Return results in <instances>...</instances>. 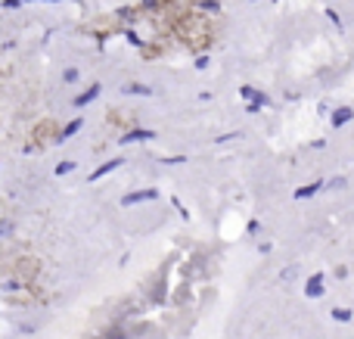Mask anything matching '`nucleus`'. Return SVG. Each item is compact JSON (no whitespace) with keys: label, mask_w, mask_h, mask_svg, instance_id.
Returning <instances> with one entry per match:
<instances>
[{"label":"nucleus","mask_w":354,"mask_h":339,"mask_svg":"<svg viewBox=\"0 0 354 339\" xmlns=\"http://www.w3.org/2000/svg\"><path fill=\"white\" fill-rule=\"evenodd\" d=\"M22 3H31V0H22Z\"/></svg>","instance_id":"obj_18"},{"label":"nucleus","mask_w":354,"mask_h":339,"mask_svg":"<svg viewBox=\"0 0 354 339\" xmlns=\"http://www.w3.org/2000/svg\"><path fill=\"white\" fill-rule=\"evenodd\" d=\"M305 293H308V299H320V296H323V274L311 277V280L305 283Z\"/></svg>","instance_id":"obj_5"},{"label":"nucleus","mask_w":354,"mask_h":339,"mask_svg":"<svg viewBox=\"0 0 354 339\" xmlns=\"http://www.w3.org/2000/svg\"><path fill=\"white\" fill-rule=\"evenodd\" d=\"M99 90H103V87H99V84L94 81V84H90V87L84 90L81 97H75V109H84V106H90V103H94V100L99 97Z\"/></svg>","instance_id":"obj_2"},{"label":"nucleus","mask_w":354,"mask_h":339,"mask_svg":"<svg viewBox=\"0 0 354 339\" xmlns=\"http://www.w3.org/2000/svg\"><path fill=\"white\" fill-rule=\"evenodd\" d=\"M10 231H13V224H10V221H0V236H6Z\"/></svg>","instance_id":"obj_15"},{"label":"nucleus","mask_w":354,"mask_h":339,"mask_svg":"<svg viewBox=\"0 0 354 339\" xmlns=\"http://www.w3.org/2000/svg\"><path fill=\"white\" fill-rule=\"evenodd\" d=\"M124 94H140V97H149V94H153V87H146V84H124Z\"/></svg>","instance_id":"obj_10"},{"label":"nucleus","mask_w":354,"mask_h":339,"mask_svg":"<svg viewBox=\"0 0 354 339\" xmlns=\"http://www.w3.org/2000/svg\"><path fill=\"white\" fill-rule=\"evenodd\" d=\"M271 100H267V94H261V90H252V97H249V109L252 112H258L261 106H267Z\"/></svg>","instance_id":"obj_8"},{"label":"nucleus","mask_w":354,"mask_h":339,"mask_svg":"<svg viewBox=\"0 0 354 339\" xmlns=\"http://www.w3.org/2000/svg\"><path fill=\"white\" fill-rule=\"evenodd\" d=\"M78 78H81V75H78V69H65V72H62V81H65V84H75Z\"/></svg>","instance_id":"obj_12"},{"label":"nucleus","mask_w":354,"mask_h":339,"mask_svg":"<svg viewBox=\"0 0 354 339\" xmlns=\"http://www.w3.org/2000/svg\"><path fill=\"white\" fill-rule=\"evenodd\" d=\"M333 318L345 324V320H351V308H333Z\"/></svg>","instance_id":"obj_11"},{"label":"nucleus","mask_w":354,"mask_h":339,"mask_svg":"<svg viewBox=\"0 0 354 339\" xmlns=\"http://www.w3.org/2000/svg\"><path fill=\"white\" fill-rule=\"evenodd\" d=\"M124 165V159L121 156H115V159H109V162H103V165H99L97 168V171L94 174H90V181H99V177H106V174H112L115 171V168H121Z\"/></svg>","instance_id":"obj_3"},{"label":"nucleus","mask_w":354,"mask_h":339,"mask_svg":"<svg viewBox=\"0 0 354 339\" xmlns=\"http://www.w3.org/2000/svg\"><path fill=\"white\" fill-rule=\"evenodd\" d=\"M199 6H202V10H217V3H215V0H202Z\"/></svg>","instance_id":"obj_16"},{"label":"nucleus","mask_w":354,"mask_h":339,"mask_svg":"<svg viewBox=\"0 0 354 339\" xmlns=\"http://www.w3.org/2000/svg\"><path fill=\"white\" fill-rule=\"evenodd\" d=\"M158 199V190H134L121 199V206H137V202H153Z\"/></svg>","instance_id":"obj_1"},{"label":"nucleus","mask_w":354,"mask_h":339,"mask_svg":"<svg viewBox=\"0 0 354 339\" xmlns=\"http://www.w3.org/2000/svg\"><path fill=\"white\" fill-rule=\"evenodd\" d=\"M351 118H354V109L351 106H339L333 112V128H342V125H348Z\"/></svg>","instance_id":"obj_6"},{"label":"nucleus","mask_w":354,"mask_h":339,"mask_svg":"<svg viewBox=\"0 0 354 339\" xmlns=\"http://www.w3.org/2000/svg\"><path fill=\"white\" fill-rule=\"evenodd\" d=\"M156 137V131H146V128H137V131H131V134H124L121 140V147H128V143H140V140H153Z\"/></svg>","instance_id":"obj_4"},{"label":"nucleus","mask_w":354,"mask_h":339,"mask_svg":"<svg viewBox=\"0 0 354 339\" xmlns=\"http://www.w3.org/2000/svg\"><path fill=\"white\" fill-rule=\"evenodd\" d=\"M47 3H59V0H47Z\"/></svg>","instance_id":"obj_17"},{"label":"nucleus","mask_w":354,"mask_h":339,"mask_svg":"<svg viewBox=\"0 0 354 339\" xmlns=\"http://www.w3.org/2000/svg\"><path fill=\"white\" fill-rule=\"evenodd\" d=\"M69 171H75V162H59V165H56V174H59V177L69 174Z\"/></svg>","instance_id":"obj_13"},{"label":"nucleus","mask_w":354,"mask_h":339,"mask_svg":"<svg viewBox=\"0 0 354 339\" xmlns=\"http://www.w3.org/2000/svg\"><path fill=\"white\" fill-rule=\"evenodd\" d=\"M0 6H3V10H19V6H22V0H3Z\"/></svg>","instance_id":"obj_14"},{"label":"nucleus","mask_w":354,"mask_h":339,"mask_svg":"<svg viewBox=\"0 0 354 339\" xmlns=\"http://www.w3.org/2000/svg\"><path fill=\"white\" fill-rule=\"evenodd\" d=\"M81 128H84V122H81V118H75V122H69V125L62 128V134H59V140H69V137H75V134H78Z\"/></svg>","instance_id":"obj_9"},{"label":"nucleus","mask_w":354,"mask_h":339,"mask_svg":"<svg viewBox=\"0 0 354 339\" xmlns=\"http://www.w3.org/2000/svg\"><path fill=\"white\" fill-rule=\"evenodd\" d=\"M320 187H323L320 181H317V184H305V187H298V190H295V199L301 202V199H311V196H317V193H320Z\"/></svg>","instance_id":"obj_7"}]
</instances>
